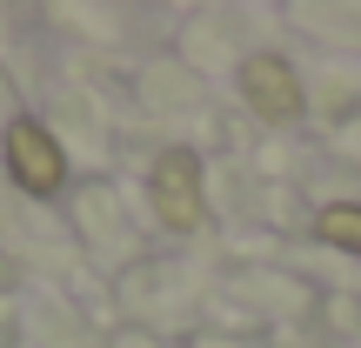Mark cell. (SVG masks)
Returning a JSON list of instances; mask_svg holds the SVG:
<instances>
[{
  "label": "cell",
  "instance_id": "obj_1",
  "mask_svg": "<svg viewBox=\"0 0 361 348\" xmlns=\"http://www.w3.org/2000/svg\"><path fill=\"white\" fill-rule=\"evenodd\" d=\"M147 194H154V215L168 221L174 234L201 228L207 201H201V161H194V148H168V155L154 161V174H147Z\"/></svg>",
  "mask_w": 361,
  "mask_h": 348
},
{
  "label": "cell",
  "instance_id": "obj_2",
  "mask_svg": "<svg viewBox=\"0 0 361 348\" xmlns=\"http://www.w3.org/2000/svg\"><path fill=\"white\" fill-rule=\"evenodd\" d=\"M241 94L261 121H301L308 94H301V74L281 61V54H247L241 61Z\"/></svg>",
  "mask_w": 361,
  "mask_h": 348
},
{
  "label": "cell",
  "instance_id": "obj_3",
  "mask_svg": "<svg viewBox=\"0 0 361 348\" xmlns=\"http://www.w3.org/2000/svg\"><path fill=\"white\" fill-rule=\"evenodd\" d=\"M7 168L13 181H20L27 194H54L61 188V174H67V155H61V141H54L40 121H7Z\"/></svg>",
  "mask_w": 361,
  "mask_h": 348
},
{
  "label": "cell",
  "instance_id": "obj_4",
  "mask_svg": "<svg viewBox=\"0 0 361 348\" xmlns=\"http://www.w3.org/2000/svg\"><path fill=\"white\" fill-rule=\"evenodd\" d=\"M314 234H322L328 248H341V255H361V201H335L314 215Z\"/></svg>",
  "mask_w": 361,
  "mask_h": 348
}]
</instances>
